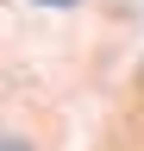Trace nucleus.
I'll return each instance as SVG.
<instances>
[{
  "instance_id": "f257e3e1",
  "label": "nucleus",
  "mask_w": 144,
  "mask_h": 151,
  "mask_svg": "<svg viewBox=\"0 0 144 151\" xmlns=\"http://www.w3.org/2000/svg\"><path fill=\"white\" fill-rule=\"evenodd\" d=\"M6 151H25V145H19V139H6Z\"/></svg>"
},
{
  "instance_id": "f03ea898",
  "label": "nucleus",
  "mask_w": 144,
  "mask_h": 151,
  "mask_svg": "<svg viewBox=\"0 0 144 151\" xmlns=\"http://www.w3.org/2000/svg\"><path fill=\"white\" fill-rule=\"evenodd\" d=\"M44 6H69V0H44Z\"/></svg>"
}]
</instances>
